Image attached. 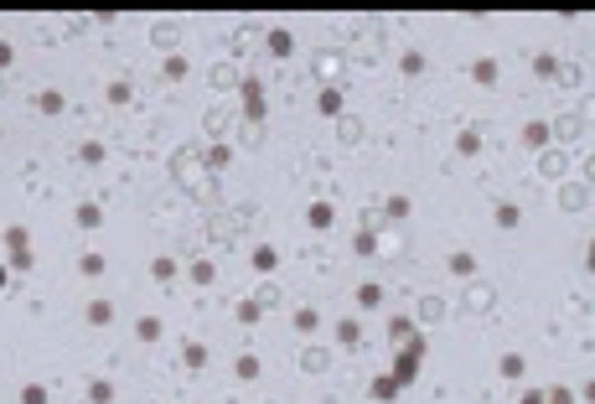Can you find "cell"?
I'll return each instance as SVG.
<instances>
[{
  "instance_id": "6da1fadb",
  "label": "cell",
  "mask_w": 595,
  "mask_h": 404,
  "mask_svg": "<svg viewBox=\"0 0 595 404\" xmlns=\"http://www.w3.org/2000/svg\"><path fill=\"white\" fill-rule=\"evenodd\" d=\"M420 363H425V337L409 332V337H404V353H398V363H394V383H398V389H409V383H414Z\"/></svg>"
},
{
  "instance_id": "7a4b0ae2",
  "label": "cell",
  "mask_w": 595,
  "mask_h": 404,
  "mask_svg": "<svg viewBox=\"0 0 595 404\" xmlns=\"http://www.w3.org/2000/svg\"><path fill=\"white\" fill-rule=\"evenodd\" d=\"M238 88H244V114H249V125H264V88H259V78H238Z\"/></svg>"
},
{
  "instance_id": "3957f363",
  "label": "cell",
  "mask_w": 595,
  "mask_h": 404,
  "mask_svg": "<svg viewBox=\"0 0 595 404\" xmlns=\"http://www.w3.org/2000/svg\"><path fill=\"white\" fill-rule=\"evenodd\" d=\"M523 145H528V151H544V145H548V125H538V119H533V125H523Z\"/></svg>"
},
{
  "instance_id": "277c9868",
  "label": "cell",
  "mask_w": 595,
  "mask_h": 404,
  "mask_svg": "<svg viewBox=\"0 0 595 404\" xmlns=\"http://www.w3.org/2000/svg\"><path fill=\"white\" fill-rule=\"evenodd\" d=\"M331 218H337V213H331V202H311L305 223H311V228H331Z\"/></svg>"
},
{
  "instance_id": "5b68a950",
  "label": "cell",
  "mask_w": 595,
  "mask_h": 404,
  "mask_svg": "<svg viewBox=\"0 0 595 404\" xmlns=\"http://www.w3.org/2000/svg\"><path fill=\"white\" fill-rule=\"evenodd\" d=\"M269 52H275V58H290V52H295V36H290V31H269Z\"/></svg>"
},
{
  "instance_id": "8992f818",
  "label": "cell",
  "mask_w": 595,
  "mask_h": 404,
  "mask_svg": "<svg viewBox=\"0 0 595 404\" xmlns=\"http://www.w3.org/2000/svg\"><path fill=\"white\" fill-rule=\"evenodd\" d=\"M471 78H477L481 88H487V84H497V62H492V58H481V62H471Z\"/></svg>"
},
{
  "instance_id": "52a82bcc",
  "label": "cell",
  "mask_w": 595,
  "mask_h": 404,
  "mask_svg": "<svg viewBox=\"0 0 595 404\" xmlns=\"http://www.w3.org/2000/svg\"><path fill=\"white\" fill-rule=\"evenodd\" d=\"M368 394H373V399H383V404H388V399H394V394H398V383H394V379H383V373H378V379L368 383Z\"/></svg>"
},
{
  "instance_id": "ba28073f",
  "label": "cell",
  "mask_w": 595,
  "mask_h": 404,
  "mask_svg": "<svg viewBox=\"0 0 595 404\" xmlns=\"http://www.w3.org/2000/svg\"><path fill=\"white\" fill-rule=\"evenodd\" d=\"M99 223H104L99 202H83V207H78V228H99Z\"/></svg>"
},
{
  "instance_id": "9c48e42d",
  "label": "cell",
  "mask_w": 595,
  "mask_h": 404,
  "mask_svg": "<svg viewBox=\"0 0 595 404\" xmlns=\"http://www.w3.org/2000/svg\"><path fill=\"white\" fill-rule=\"evenodd\" d=\"M259 301H238V327H259Z\"/></svg>"
},
{
  "instance_id": "30bf717a",
  "label": "cell",
  "mask_w": 595,
  "mask_h": 404,
  "mask_svg": "<svg viewBox=\"0 0 595 404\" xmlns=\"http://www.w3.org/2000/svg\"><path fill=\"white\" fill-rule=\"evenodd\" d=\"M151 275L161 280V286H171V280H176V260H166V254H161V260L151 264Z\"/></svg>"
},
{
  "instance_id": "8fae6325",
  "label": "cell",
  "mask_w": 595,
  "mask_h": 404,
  "mask_svg": "<svg viewBox=\"0 0 595 404\" xmlns=\"http://www.w3.org/2000/svg\"><path fill=\"white\" fill-rule=\"evenodd\" d=\"M5 249H31V233H26L21 223H16V228H5Z\"/></svg>"
},
{
  "instance_id": "7c38bea8",
  "label": "cell",
  "mask_w": 595,
  "mask_h": 404,
  "mask_svg": "<svg viewBox=\"0 0 595 404\" xmlns=\"http://www.w3.org/2000/svg\"><path fill=\"white\" fill-rule=\"evenodd\" d=\"M166 78H171V84H181V78H187V58H181V52H176V58H166Z\"/></svg>"
},
{
  "instance_id": "4fadbf2b",
  "label": "cell",
  "mask_w": 595,
  "mask_h": 404,
  "mask_svg": "<svg viewBox=\"0 0 595 404\" xmlns=\"http://www.w3.org/2000/svg\"><path fill=\"white\" fill-rule=\"evenodd\" d=\"M202 161H207L212 171H223V166H228V161H233V151H228V145H212V151L202 155Z\"/></svg>"
},
{
  "instance_id": "5bb4252c",
  "label": "cell",
  "mask_w": 595,
  "mask_h": 404,
  "mask_svg": "<svg viewBox=\"0 0 595 404\" xmlns=\"http://www.w3.org/2000/svg\"><path fill=\"white\" fill-rule=\"evenodd\" d=\"M301 368H305V373H327V353H321V347H311V353L301 357Z\"/></svg>"
},
{
  "instance_id": "9a60e30c",
  "label": "cell",
  "mask_w": 595,
  "mask_h": 404,
  "mask_svg": "<svg viewBox=\"0 0 595 404\" xmlns=\"http://www.w3.org/2000/svg\"><path fill=\"white\" fill-rule=\"evenodd\" d=\"M275 264H280V254L269 249V244H259L254 249V270H275Z\"/></svg>"
},
{
  "instance_id": "2e32d148",
  "label": "cell",
  "mask_w": 595,
  "mask_h": 404,
  "mask_svg": "<svg viewBox=\"0 0 595 404\" xmlns=\"http://www.w3.org/2000/svg\"><path fill=\"white\" fill-rule=\"evenodd\" d=\"M357 337H362L357 321H342V327H337V342H342V347H357Z\"/></svg>"
},
{
  "instance_id": "e0dca14e",
  "label": "cell",
  "mask_w": 595,
  "mask_h": 404,
  "mask_svg": "<svg viewBox=\"0 0 595 404\" xmlns=\"http://www.w3.org/2000/svg\"><path fill=\"white\" fill-rule=\"evenodd\" d=\"M181 357H187V368H202V363H207V347H202V342H187V347H181Z\"/></svg>"
},
{
  "instance_id": "ac0fdd59",
  "label": "cell",
  "mask_w": 595,
  "mask_h": 404,
  "mask_svg": "<svg viewBox=\"0 0 595 404\" xmlns=\"http://www.w3.org/2000/svg\"><path fill=\"white\" fill-rule=\"evenodd\" d=\"M109 316H114L109 301H94V306H88V321H94V327H109Z\"/></svg>"
},
{
  "instance_id": "d6986e66",
  "label": "cell",
  "mask_w": 595,
  "mask_h": 404,
  "mask_svg": "<svg viewBox=\"0 0 595 404\" xmlns=\"http://www.w3.org/2000/svg\"><path fill=\"white\" fill-rule=\"evenodd\" d=\"M78 270H83V275H104V254H94V249H88V254L78 260Z\"/></svg>"
},
{
  "instance_id": "ffe728a7",
  "label": "cell",
  "mask_w": 595,
  "mask_h": 404,
  "mask_svg": "<svg viewBox=\"0 0 595 404\" xmlns=\"http://www.w3.org/2000/svg\"><path fill=\"white\" fill-rule=\"evenodd\" d=\"M176 36H181V26H176V21H161V26H155V42H161V47H171Z\"/></svg>"
},
{
  "instance_id": "44dd1931",
  "label": "cell",
  "mask_w": 595,
  "mask_h": 404,
  "mask_svg": "<svg viewBox=\"0 0 595 404\" xmlns=\"http://www.w3.org/2000/svg\"><path fill=\"white\" fill-rule=\"evenodd\" d=\"M321 114H342V94L337 88H321Z\"/></svg>"
},
{
  "instance_id": "7402d4cb",
  "label": "cell",
  "mask_w": 595,
  "mask_h": 404,
  "mask_svg": "<svg viewBox=\"0 0 595 404\" xmlns=\"http://www.w3.org/2000/svg\"><path fill=\"white\" fill-rule=\"evenodd\" d=\"M378 301H383V286H362V290H357V306H368V311H373Z\"/></svg>"
},
{
  "instance_id": "603a6c76",
  "label": "cell",
  "mask_w": 595,
  "mask_h": 404,
  "mask_svg": "<svg viewBox=\"0 0 595 404\" xmlns=\"http://www.w3.org/2000/svg\"><path fill=\"white\" fill-rule=\"evenodd\" d=\"M455 151H461V155H477V151H481V135H477V130H466L461 140H455Z\"/></svg>"
},
{
  "instance_id": "cb8c5ba5",
  "label": "cell",
  "mask_w": 595,
  "mask_h": 404,
  "mask_svg": "<svg viewBox=\"0 0 595 404\" xmlns=\"http://www.w3.org/2000/svg\"><path fill=\"white\" fill-rule=\"evenodd\" d=\"M451 275H477V260L471 254H451Z\"/></svg>"
},
{
  "instance_id": "d4e9b609",
  "label": "cell",
  "mask_w": 595,
  "mask_h": 404,
  "mask_svg": "<svg viewBox=\"0 0 595 404\" xmlns=\"http://www.w3.org/2000/svg\"><path fill=\"white\" fill-rule=\"evenodd\" d=\"M109 399H114V383H104V379H99L94 389H88V404H109Z\"/></svg>"
},
{
  "instance_id": "484cf974",
  "label": "cell",
  "mask_w": 595,
  "mask_h": 404,
  "mask_svg": "<svg viewBox=\"0 0 595 404\" xmlns=\"http://www.w3.org/2000/svg\"><path fill=\"white\" fill-rule=\"evenodd\" d=\"M31 264H36V260H31V249H11V270H16V275H26Z\"/></svg>"
},
{
  "instance_id": "4316f807",
  "label": "cell",
  "mask_w": 595,
  "mask_h": 404,
  "mask_svg": "<svg viewBox=\"0 0 595 404\" xmlns=\"http://www.w3.org/2000/svg\"><path fill=\"white\" fill-rule=\"evenodd\" d=\"M233 84H238L233 68H212V88H233Z\"/></svg>"
},
{
  "instance_id": "83f0119b",
  "label": "cell",
  "mask_w": 595,
  "mask_h": 404,
  "mask_svg": "<svg viewBox=\"0 0 595 404\" xmlns=\"http://www.w3.org/2000/svg\"><path fill=\"white\" fill-rule=\"evenodd\" d=\"M518 218H523V213H518L513 202H502V207H497V223H502V228H518Z\"/></svg>"
},
{
  "instance_id": "f1b7e54d",
  "label": "cell",
  "mask_w": 595,
  "mask_h": 404,
  "mask_svg": "<svg viewBox=\"0 0 595 404\" xmlns=\"http://www.w3.org/2000/svg\"><path fill=\"white\" fill-rule=\"evenodd\" d=\"M192 286H212V264H207V260L192 264Z\"/></svg>"
},
{
  "instance_id": "f546056e",
  "label": "cell",
  "mask_w": 595,
  "mask_h": 404,
  "mask_svg": "<svg viewBox=\"0 0 595 404\" xmlns=\"http://www.w3.org/2000/svg\"><path fill=\"white\" fill-rule=\"evenodd\" d=\"M533 73H538V78H559V62H554V58H533Z\"/></svg>"
},
{
  "instance_id": "4dcf8cb0",
  "label": "cell",
  "mask_w": 595,
  "mask_h": 404,
  "mask_svg": "<svg viewBox=\"0 0 595 404\" xmlns=\"http://www.w3.org/2000/svg\"><path fill=\"white\" fill-rule=\"evenodd\" d=\"M295 327H301V332H316V327H321V316H316L311 306H301V316H295Z\"/></svg>"
},
{
  "instance_id": "1f68e13d",
  "label": "cell",
  "mask_w": 595,
  "mask_h": 404,
  "mask_svg": "<svg viewBox=\"0 0 595 404\" xmlns=\"http://www.w3.org/2000/svg\"><path fill=\"white\" fill-rule=\"evenodd\" d=\"M36 109H42V114H62V94H42Z\"/></svg>"
},
{
  "instance_id": "d6a6232c",
  "label": "cell",
  "mask_w": 595,
  "mask_h": 404,
  "mask_svg": "<svg viewBox=\"0 0 595 404\" xmlns=\"http://www.w3.org/2000/svg\"><path fill=\"white\" fill-rule=\"evenodd\" d=\"M21 404H47V389H42V383H26V389H21Z\"/></svg>"
},
{
  "instance_id": "836d02e7",
  "label": "cell",
  "mask_w": 595,
  "mask_h": 404,
  "mask_svg": "<svg viewBox=\"0 0 595 404\" xmlns=\"http://www.w3.org/2000/svg\"><path fill=\"white\" fill-rule=\"evenodd\" d=\"M502 373H507V379H523V357L507 353V357H502Z\"/></svg>"
},
{
  "instance_id": "e575fe53",
  "label": "cell",
  "mask_w": 595,
  "mask_h": 404,
  "mask_svg": "<svg viewBox=\"0 0 595 404\" xmlns=\"http://www.w3.org/2000/svg\"><path fill=\"white\" fill-rule=\"evenodd\" d=\"M254 373H259V357L244 353V357H238V379H254Z\"/></svg>"
},
{
  "instance_id": "d590c367",
  "label": "cell",
  "mask_w": 595,
  "mask_h": 404,
  "mask_svg": "<svg viewBox=\"0 0 595 404\" xmlns=\"http://www.w3.org/2000/svg\"><path fill=\"white\" fill-rule=\"evenodd\" d=\"M398 68H404V73H425V58H420V52H404V58H398Z\"/></svg>"
},
{
  "instance_id": "8d00e7d4",
  "label": "cell",
  "mask_w": 595,
  "mask_h": 404,
  "mask_svg": "<svg viewBox=\"0 0 595 404\" xmlns=\"http://www.w3.org/2000/svg\"><path fill=\"white\" fill-rule=\"evenodd\" d=\"M109 104H129V84L119 78V84H109Z\"/></svg>"
},
{
  "instance_id": "74e56055",
  "label": "cell",
  "mask_w": 595,
  "mask_h": 404,
  "mask_svg": "<svg viewBox=\"0 0 595 404\" xmlns=\"http://www.w3.org/2000/svg\"><path fill=\"white\" fill-rule=\"evenodd\" d=\"M538 171H544V177H559L564 161H559V155H544V161H538Z\"/></svg>"
},
{
  "instance_id": "f35d334b",
  "label": "cell",
  "mask_w": 595,
  "mask_h": 404,
  "mask_svg": "<svg viewBox=\"0 0 595 404\" xmlns=\"http://www.w3.org/2000/svg\"><path fill=\"white\" fill-rule=\"evenodd\" d=\"M78 155H83V161H88V166H94V161H104V145H99V140H88V145H83Z\"/></svg>"
},
{
  "instance_id": "ab89813d",
  "label": "cell",
  "mask_w": 595,
  "mask_h": 404,
  "mask_svg": "<svg viewBox=\"0 0 595 404\" xmlns=\"http://www.w3.org/2000/svg\"><path fill=\"white\" fill-rule=\"evenodd\" d=\"M140 337H145V342H155V337H161V321L145 316V321H140Z\"/></svg>"
},
{
  "instance_id": "60d3db41",
  "label": "cell",
  "mask_w": 595,
  "mask_h": 404,
  "mask_svg": "<svg viewBox=\"0 0 595 404\" xmlns=\"http://www.w3.org/2000/svg\"><path fill=\"white\" fill-rule=\"evenodd\" d=\"M388 337H398V342H404V337H409V316H394V321H388Z\"/></svg>"
},
{
  "instance_id": "b9f144b4",
  "label": "cell",
  "mask_w": 595,
  "mask_h": 404,
  "mask_svg": "<svg viewBox=\"0 0 595 404\" xmlns=\"http://www.w3.org/2000/svg\"><path fill=\"white\" fill-rule=\"evenodd\" d=\"M440 311H445V306H440V301L430 296V301H425V306H420V316H425V321H440Z\"/></svg>"
},
{
  "instance_id": "7bdbcfd3",
  "label": "cell",
  "mask_w": 595,
  "mask_h": 404,
  "mask_svg": "<svg viewBox=\"0 0 595 404\" xmlns=\"http://www.w3.org/2000/svg\"><path fill=\"white\" fill-rule=\"evenodd\" d=\"M11 62H16V47H11V42H0V73L11 68Z\"/></svg>"
},
{
  "instance_id": "ee69618b",
  "label": "cell",
  "mask_w": 595,
  "mask_h": 404,
  "mask_svg": "<svg viewBox=\"0 0 595 404\" xmlns=\"http://www.w3.org/2000/svg\"><path fill=\"white\" fill-rule=\"evenodd\" d=\"M523 404H548V399H544V394L533 389V394H523Z\"/></svg>"
},
{
  "instance_id": "f6af8a7d",
  "label": "cell",
  "mask_w": 595,
  "mask_h": 404,
  "mask_svg": "<svg viewBox=\"0 0 595 404\" xmlns=\"http://www.w3.org/2000/svg\"><path fill=\"white\" fill-rule=\"evenodd\" d=\"M5 280H11V270H5V264H0V290H5Z\"/></svg>"
},
{
  "instance_id": "bcb514c9",
  "label": "cell",
  "mask_w": 595,
  "mask_h": 404,
  "mask_svg": "<svg viewBox=\"0 0 595 404\" xmlns=\"http://www.w3.org/2000/svg\"><path fill=\"white\" fill-rule=\"evenodd\" d=\"M590 270H595V249H590Z\"/></svg>"
}]
</instances>
